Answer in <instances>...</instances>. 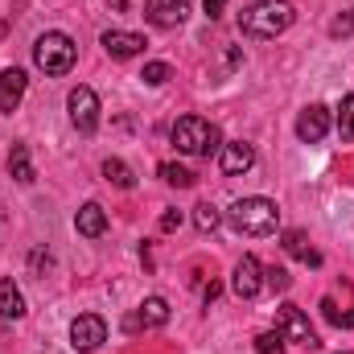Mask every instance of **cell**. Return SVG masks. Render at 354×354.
Listing matches in <instances>:
<instances>
[{
    "instance_id": "6da1fadb",
    "label": "cell",
    "mask_w": 354,
    "mask_h": 354,
    "mask_svg": "<svg viewBox=\"0 0 354 354\" xmlns=\"http://www.w3.org/2000/svg\"><path fill=\"white\" fill-rule=\"evenodd\" d=\"M292 21H297V8L288 0H256L239 12V33L264 41V37H280Z\"/></svg>"
},
{
    "instance_id": "7a4b0ae2",
    "label": "cell",
    "mask_w": 354,
    "mask_h": 354,
    "mask_svg": "<svg viewBox=\"0 0 354 354\" xmlns=\"http://www.w3.org/2000/svg\"><path fill=\"white\" fill-rule=\"evenodd\" d=\"M227 223H231V231H239L248 239H264V235H276V227H280V206L272 198H239L227 210Z\"/></svg>"
},
{
    "instance_id": "3957f363",
    "label": "cell",
    "mask_w": 354,
    "mask_h": 354,
    "mask_svg": "<svg viewBox=\"0 0 354 354\" xmlns=\"http://www.w3.org/2000/svg\"><path fill=\"white\" fill-rule=\"evenodd\" d=\"M169 140H174L177 153H185V157H210V153L223 149V132L210 120H202V115H181L169 128Z\"/></svg>"
},
{
    "instance_id": "277c9868",
    "label": "cell",
    "mask_w": 354,
    "mask_h": 354,
    "mask_svg": "<svg viewBox=\"0 0 354 354\" xmlns=\"http://www.w3.org/2000/svg\"><path fill=\"white\" fill-rule=\"evenodd\" d=\"M75 58H79L75 41H71L66 33H58V29H50V33H41V37L33 41V62H37V71L54 75V79L71 75V71H75Z\"/></svg>"
},
{
    "instance_id": "5b68a950",
    "label": "cell",
    "mask_w": 354,
    "mask_h": 354,
    "mask_svg": "<svg viewBox=\"0 0 354 354\" xmlns=\"http://www.w3.org/2000/svg\"><path fill=\"white\" fill-rule=\"evenodd\" d=\"M276 330L284 334V342H292V346H305V351H317L322 342H317V330L309 326V317L297 309V305H280L276 309Z\"/></svg>"
},
{
    "instance_id": "8992f818",
    "label": "cell",
    "mask_w": 354,
    "mask_h": 354,
    "mask_svg": "<svg viewBox=\"0 0 354 354\" xmlns=\"http://www.w3.org/2000/svg\"><path fill=\"white\" fill-rule=\"evenodd\" d=\"M103 342H107V322H103L99 313H79V317L71 322V346L79 354L99 351Z\"/></svg>"
},
{
    "instance_id": "52a82bcc",
    "label": "cell",
    "mask_w": 354,
    "mask_h": 354,
    "mask_svg": "<svg viewBox=\"0 0 354 354\" xmlns=\"http://www.w3.org/2000/svg\"><path fill=\"white\" fill-rule=\"evenodd\" d=\"M66 107H71V124H75L83 136H91V132L99 128V95L91 87H75L66 95Z\"/></svg>"
},
{
    "instance_id": "ba28073f",
    "label": "cell",
    "mask_w": 354,
    "mask_h": 354,
    "mask_svg": "<svg viewBox=\"0 0 354 354\" xmlns=\"http://www.w3.org/2000/svg\"><path fill=\"white\" fill-rule=\"evenodd\" d=\"M231 288H235V297H243V301H252V297H260V288H264V264L256 260V256H243L235 272H231Z\"/></svg>"
},
{
    "instance_id": "9c48e42d",
    "label": "cell",
    "mask_w": 354,
    "mask_h": 354,
    "mask_svg": "<svg viewBox=\"0 0 354 354\" xmlns=\"http://www.w3.org/2000/svg\"><path fill=\"white\" fill-rule=\"evenodd\" d=\"M169 322V301L165 297H145V305L124 322V330L128 334H136V330H161Z\"/></svg>"
},
{
    "instance_id": "30bf717a",
    "label": "cell",
    "mask_w": 354,
    "mask_h": 354,
    "mask_svg": "<svg viewBox=\"0 0 354 354\" xmlns=\"http://www.w3.org/2000/svg\"><path fill=\"white\" fill-rule=\"evenodd\" d=\"M326 132H330V107L309 103V107L297 115V136H301L305 145H317V140H326Z\"/></svg>"
},
{
    "instance_id": "8fae6325",
    "label": "cell",
    "mask_w": 354,
    "mask_h": 354,
    "mask_svg": "<svg viewBox=\"0 0 354 354\" xmlns=\"http://www.w3.org/2000/svg\"><path fill=\"white\" fill-rule=\"evenodd\" d=\"M99 46L111 54V58H136V54H145V37L140 33H132V29H107L103 37H99Z\"/></svg>"
},
{
    "instance_id": "7c38bea8",
    "label": "cell",
    "mask_w": 354,
    "mask_h": 354,
    "mask_svg": "<svg viewBox=\"0 0 354 354\" xmlns=\"http://www.w3.org/2000/svg\"><path fill=\"white\" fill-rule=\"evenodd\" d=\"M145 17L157 29H174L189 17V0H145Z\"/></svg>"
},
{
    "instance_id": "4fadbf2b",
    "label": "cell",
    "mask_w": 354,
    "mask_h": 354,
    "mask_svg": "<svg viewBox=\"0 0 354 354\" xmlns=\"http://www.w3.org/2000/svg\"><path fill=\"white\" fill-rule=\"evenodd\" d=\"M218 165H223V174H227V177L248 174V169L256 165V149H252L248 140H231V145H223V157H218Z\"/></svg>"
},
{
    "instance_id": "5bb4252c",
    "label": "cell",
    "mask_w": 354,
    "mask_h": 354,
    "mask_svg": "<svg viewBox=\"0 0 354 354\" xmlns=\"http://www.w3.org/2000/svg\"><path fill=\"white\" fill-rule=\"evenodd\" d=\"M25 87H29L25 71H17V66L0 71V111H17L21 99H25Z\"/></svg>"
},
{
    "instance_id": "9a60e30c",
    "label": "cell",
    "mask_w": 354,
    "mask_h": 354,
    "mask_svg": "<svg viewBox=\"0 0 354 354\" xmlns=\"http://www.w3.org/2000/svg\"><path fill=\"white\" fill-rule=\"evenodd\" d=\"M280 248L292 256V260H301V264H309V268H322V256L309 248V239H305V231H284L280 235Z\"/></svg>"
},
{
    "instance_id": "2e32d148",
    "label": "cell",
    "mask_w": 354,
    "mask_h": 354,
    "mask_svg": "<svg viewBox=\"0 0 354 354\" xmlns=\"http://www.w3.org/2000/svg\"><path fill=\"white\" fill-rule=\"evenodd\" d=\"M75 227H79V235L99 239V235L107 231V214H103V206H99V202H87V206L75 214Z\"/></svg>"
},
{
    "instance_id": "e0dca14e",
    "label": "cell",
    "mask_w": 354,
    "mask_h": 354,
    "mask_svg": "<svg viewBox=\"0 0 354 354\" xmlns=\"http://www.w3.org/2000/svg\"><path fill=\"white\" fill-rule=\"evenodd\" d=\"M0 317H4V322L25 317V297H21V288L12 284V276L0 280Z\"/></svg>"
},
{
    "instance_id": "ac0fdd59",
    "label": "cell",
    "mask_w": 354,
    "mask_h": 354,
    "mask_svg": "<svg viewBox=\"0 0 354 354\" xmlns=\"http://www.w3.org/2000/svg\"><path fill=\"white\" fill-rule=\"evenodd\" d=\"M8 174L17 177V181H21V185H29V181H33V161H29V149H25V145H12V153H8Z\"/></svg>"
},
{
    "instance_id": "d6986e66",
    "label": "cell",
    "mask_w": 354,
    "mask_h": 354,
    "mask_svg": "<svg viewBox=\"0 0 354 354\" xmlns=\"http://www.w3.org/2000/svg\"><path fill=\"white\" fill-rule=\"evenodd\" d=\"M103 177H107L115 189H132V185H136V174H132L120 157H107V161H103Z\"/></svg>"
},
{
    "instance_id": "ffe728a7",
    "label": "cell",
    "mask_w": 354,
    "mask_h": 354,
    "mask_svg": "<svg viewBox=\"0 0 354 354\" xmlns=\"http://www.w3.org/2000/svg\"><path fill=\"white\" fill-rule=\"evenodd\" d=\"M218 223H223V214H218V206H210V202H202V206H194V227H198L202 235H210V231H218Z\"/></svg>"
},
{
    "instance_id": "44dd1931",
    "label": "cell",
    "mask_w": 354,
    "mask_h": 354,
    "mask_svg": "<svg viewBox=\"0 0 354 354\" xmlns=\"http://www.w3.org/2000/svg\"><path fill=\"white\" fill-rule=\"evenodd\" d=\"M338 136L354 145V95H342V103H338Z\"/></svg>"
},
{
    "instance_id": "7402d4cb",
    "label": "cell",
    "mask_w": 354,
    "mask_h": 354,
    "mask_svg": "<svg viewBox=\"0 0 354 354\" xmlns=\"http://www.w3.org/2000/svg\"><path fill=\"white\" fill-rule=\"evenodd\" d=\"M161 177H165L169 185H177V189H189V185L198 181V177L189 174L185 165H174V161H165V165H161Z\"/></svg>"
},
{
    "instance_id": "603a6c76",
    "label": "cell",
    "mask_w": 354,
    "mask_h": 354,
    "mask_svg": "<svg viewBox=\"0 0 354 354\" xmlns=\"http://www.w3.org/2000/svg\"><path fill=\"white\" fill-rule=\"evenodd\" d=\"M140 79H145V83H149V87H165V83H169V79H174V71H169V62H149V66H145V75H140Z\"/></svg>"
},
{
    "instance_id": "cb8c5ba5",
    "label": "cell",
    "mask_w": 354,
    "mask_h": 354,
    "mask_svg": "<svg viewBox=\"0 0 354 354\" xmlns=\"http://www.w3.org/2000/svg\"><path fill=\"white\" fill-rule=\"evenodd\" d=\"M256 354H284V334L280 330H264L256 338Z\"/></svg>"
},
{
    "instance_id": "d4e9b609",
    "label": "cell",
    "mask_w": 354,
    "mask_h": 354,
    "mask_svg": "<svg viewBox=\"0 0 354 354\" xmlns=\"http://www.w3.org/2000/svg\"><path fill=\"white\" fill-rule=\"evenodd\" d=\"M330 37H354V8H342L330 21Z\"/></svg>"
},
{
    "instance_id": "484cf974",
    "label": "cell",
    "mask_w": 354,
    "mask_h": 354,
    "mask_svg": "<svg viewBox=\"0 0 354 354\" xmlns=\"http://www.w3.org/2000/svg\"><path fill=\"white\" fill-rule=\"evenodd\" d=\"M264 284L272 288V292H284V288L292 284V276H288L284 268H264Z\"/></svg>"
},
{
    "instance_id": "4316f807",
    "label": "cell",
    "mask_w": 354,
    "mask_h": 354,
    "mask_svg": "<svg viewBox=\"0 0 354 354\" xmlns=\"http://www.w3.org/2000/svg\"><path fill=\"white\" fill-rule=\"evenodd\" d=\"M322 309H326V322H330V326H342V330H351L354 326V313H338L334 301H322Z\"/></svg>"
},
{
    "instance_id": "83f0119b",
    "label": "cell",
    "mask_w": 354,
    "mask_h": 354,
    "mask_svg": "<svg viewBox=\"0 0 354 354\" xmlns=\"http://www.w3.org/2000/svg\"><path fill=\"white\" fill-rule=\"evenodd\" d=\"M177 227H181V210H165V214H161V231L174 235Z\"/></svg>"
},
{
    "instance_id": "f1b7e54d",
    "label": "cell",
    "mask_w": 354,
    "mask_h": 354,
    "mask_svg": "<svg viewBox=\"0 0 354 354\" xmlns=\"http://www.w3.org/2000/svg\"><path fill=\"white\" fill-rule=\"evenodd\" d=\"M202 4H206V17H210V21L227 12V0H202Z\"/></svg>"
},
{
    "instance_id": "f546056e",
    "label": "cell",
    "mask_w": 354,
    "mask_h": 354,
    "mask_svg": "<svg viewBox=\"0 0 354 354\" xmlns=\"http://www.w3.org/2000/svg\"><path fill=\"white\" fill-rule=\"evenodd\" d=\"M29 264L37 268V272H41V268H50V252H41V248H37V252L29 256Z\"/></svg>"
},
{
    "instance_id": "4dcf8cb0",
    "label": "cell",
    "mask_w": 354,
    "mask_h": 354,
    "mask_svg": "<svg viewBox=\"0 0 354 354\" xmlns=\"http://www.w3.org/2000/svg\"><path fill=\"white\" fill-rule=\"evenodd\" d=\"M107 4H111V8H115V12H124V8H128V4H132V0H107Z\"/></svg>"
},
{
    "instance_id": "1f68e13d",
    "label": "cell",
    "mask_w": 354,
    "mask_h": 354,
    "mask_svg": "<svg viewBox=\"0 0 354 354\" xmlns=\"http://www.w3.org/2000/svg\"><path fill=\"white\" fill-rule=\"evenodd\" d=\"M338 354H351V351H338Z\"/></svg>"
}]
</instances>
